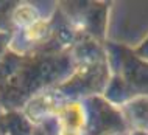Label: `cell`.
<instances>
[{
    "mask_svg": "<svg viewBox=\"0 0 148 135\" xmlns=\"http://www.w3.org/2000/svg\"><path fill=\"white\" fill-rule=\"evenodd\" d=\"M61 130L59 135H81L84 124V112L79 104H69L61 110Z\"/></svg>",
    "mask_w": 148,
    "mask_h": 135,
    "instance_id": "obj_1",
    "label": "cell"
},
{
    "mask_svg": "<svg viewBox=\"0 0 148 135\" xmlns=\"http://www.w3.org/2000/svg\"><path fill=\"white\" fill-rule=\"evenodd\" d=\"M14 20L19 23V25H23V26H31L34 22H38V13L33 6H28V5H23V6H19L17 9L14 11Z\"/></svg>",
    "mask_w": 148,
    "mask_h": 135,
    "instance_id": "obj_2",
    "label": "cell"
},
{
    "mask_svg": "<svg viewBox=\"0 0 148 135\" xmlns=\"http://www.w3.org/2000/svg\"><path fill=\"white\" fill-rule=\"evenodd\" d=\"M47 34V23L44 20L34 22L31 26L27 28V39L28 41H39Z\"/></svg>",
    "mask_w": 148,
    "mask_h": 135,
    "instance_id": "obj_3",
    "label": "cell"
}]
</instances>
